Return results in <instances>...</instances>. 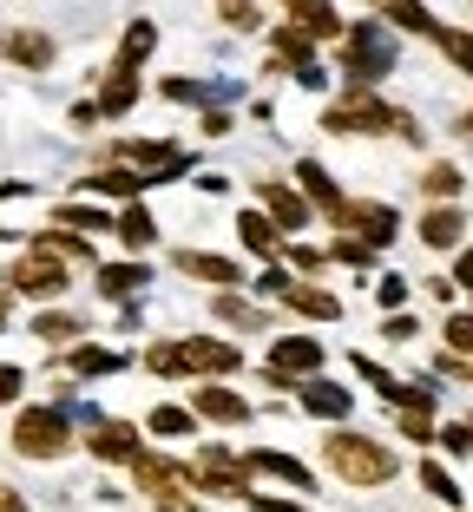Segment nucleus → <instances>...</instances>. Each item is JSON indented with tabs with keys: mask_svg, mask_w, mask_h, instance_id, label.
<instances>
[{
	"mask_svg": "<svg viewBox=\"0 0 473 512\" xmlns=\"http://www.w3.org/2000/svg\"><path fill=\"white\" fill-rule=\"evenodd\" d=\"M322 467L336 473L342 486H388L401 473V453L388 440H368L355 427H336V434L322 440Z\"/></svg>",
	"mask_w": 473,
	"mask_h": 512,
	"instance_id": "obj_1",
	"label": "nucleus"
},
{
	"mask_svg": "<svg viewBox=\"0 0 473 512\" xmlns=\"http://www.w3.org/2000/svg\"><path fill=\"white\" fill-rule=\"evenodd\" d=\"M322 132H336V138H382V132H395V138H408V145H421V125L408 119V112H395L388 99H375V86H349L336 99V106L322 112Z\"/></svg>",
	"mask_w": 473,
	"mask_h": 512,
	"instance_id": "obj_2",
	"label": "nucleus"
},
{
	"mask_svg": "<svg viewBox=\"0 0 473 512\" xmlns=\"http://www.w3.org/2000/svg\"><path fill=\"white\" fill-rule=\"evenodd\" d=\"M145 368L152 375H237L244 368V348L217 342V335H171V342L145 348Z\"/></svg>",
	"mask_w": 473,
	"mask_h": 512,
	"instance_id": "obj_3",
	"label": "nucleus"
},
{
	"mask_svg": "<svg viewBox=\"0 0 473 512\" xmlns=\"http://www.w3.org/2000/svg\"><path fill=\"white\" fill-rule=\"evenodd\" d=\"M336 60H342L349 86H382L395 73V33H388V20H349Z\"/></svg>",
	"mask_w": 473,
	"mask_h": 512,
	"instance_id": "obj_4",
	"label": "nucleus"
},
{
	"mask_svg": "<svg viewBox=\"0 0 473 512\" xmlns=\"http://www.w3.org/2000/svg\"><path fill=\"white\" fill-rule=\"evenodd\" d=\"M73 414H66L60 401L53 407H27L14 421V447L27 453V460H60V453H73Z\"/></svg>",
	"mask_w": 473,
	"mask_h": 512,
	"instance_id": "obj_5",
	"label": "nucleus"
},
{
	"mask_svg": "<svg viewBox=\"0 0 473 512\" xmlns=\"http://www.w3.org/2000/svg\"><path fill=\"white\" fill-rule=\"evenodd\" d=\"M198 493H224V499H250V453H230V447H204L198 460Z\"/></svg>",
	"mask_w": 473,
	"mask_h": 512,
	"instance_id": "obj_6",
	"label": "nucleus"
},
{
	"mask_svg": "<svg viewBox=\"0 0 473 512\" xmlns=\"http://www.w3.org/2000/svg\"><path fill=\"white\" fill-rule=\"evenodd\" d=\"M7 283H14L20 296H33V302H60L66 289H73V276H66V263L53 250H27L14 270H7Z\"/></svg>",
	"mask_w": 473,
	"mask_h": 512,
	"instance_id": "obj_7",
	"label": "nucleus"
},
{
	"mask_svg": "<svg viewBox=\"0 0 473 512\" xmlns=\"http://www.w3.org/2000/svg\"><path fill=\"white\" fill-rule=\"evenodd\" d=\"M132 473H138V493H152V499L198 493V467H191V460H165V453H138V460H132Z\"/></svg>",
	"mask_w": 473,
	"mask_h": 512,
	"instance_id": "obj_8",
	"label": "nucleus"
},
{
	"mask_svg": "<svg viewBox=\"0 0 473 512\" xmlns=\"http://www.w3.org/2000/svg\"><path fill=\"white\" fill-rule=\"evenodd\" d=\"M336 230H355V237H368L375 250H382V243H395V237H401V217H395V204H375V197H349V204H342V217H336Z\"/></svg>",
	"mask_w": 473,
	"mask_h": 512,
	"instance_id": "obj_9",
	"label": "nucleus"
},
{
	"mask_svg": "<svg viewBox=\"0 0 473 512\" xmlns=\"http://www.w3.org/2000/svg\"><path fill=\"white\" fill-rule=\"evenodd\" d=\"M257 197H263V211L290 230V237L316 224V204H309V191H296V184H283V178H257Z\"/></svg>",
	"mask_w": 473,
	"mask_h": 512,
	"instance_id": "obj_10",
	"label": "nucleus"
},
{
	"mask_svg": "<svg viewBox=\"0 0 473 512\" xmlns=\"http://www.w3.org/2000/svg\"><path fill=\"white\" fill-rule=\"evenodd\" d=\"M152 171H138V165H125V158H119V165H99V171H92V178H79V191H99V197H125V204H132V197H145V191H152Z\"/></svg>",
	"mask_w": 473,
	"mask_h": 512,
	"instance_id": "obj_11",
	"label": "nucleus"
},
{
	"mask_svg": "<svg viewBox=\"0 0 473 512\" xmlns=\"http://www.w3.org/2000/svg\"><path fill=\"white\" fill-rule=\"evenodd\" d=\"M0 53H7V66H20V73H46L53 66V40L33 27H7L0 33Z\"/></svg>",
	"mask_w": 473,
	"mask_h": 512,
	"instance_id": "obj_12",
	"label": "nucleus"
},
{
	"mask_svg": "<svg viewBox=\"0 0 473 512\" xmlns=\"http://www.w3.org/2000/svg\"><path fill=\"white\" fill-rule=\"evenodd\" d=\"M237 237H244V250H250V256L276 263V256H283V243H290V230L276 224L270 211H244V217H237Z\"/></svg>",
	"mask_w": 473,
	"mask_h": 512,
	"instance_id": "obj_13",
	"label": "nucleus"
},
{
	"mask_svg": "<svg viewBox=\"0 0 473 512\" xmlns=\"http://www.w3.org/2000/svg\"><path fill=\"white\" fill-rule=\"evenodd\" d=\"M171 270H178V276H198V283H211V289L244 283V270H237L230 256H211V250H178V256H171Z\"/></svg>",
	"mask_w": 473,
	"mask_h": 512,
	"instance_id": "obj_14",
	"label": "nucleus"
},
{
	"mask_svg": "<svg viewBox=\"0 0 473 512\" xmlns=\"http://www.w3.org/2000/svg\"><path fill=\"white\" fill-rule=\"evenodd\" d=\"M276 7H283L296 27H309L316 40H342V33H349V20L336 14V0H276Z\"/></svg>",
	"mask_w": 473,
	"mask_h": 512,
	"instance_id": "obj_15",
	"label": "nucleus"
},
{
	"mask_svg": "<svg viewBox=\"0 0 473 512\" xmlns=\"http://www.w3.org/2000/svg\"><path fill=\"white\" fill-rule=\"evenodd\" d=\"M191 407H198L204 421H217V427H244L250 421V401L237 388H191Z\"/></svg>",
	"mask_w": 473,
	"mask_h": 512,
	"instance_id": "obj_16",
	"label": "nucleus"
},
{
	"mask_svg": "<svg viewBox=\"0 0 473 512\" xmlns=\"http://www.w3.org/2000/svg\"><path fill=\"white\" fill-rule=\"evenodd\" d=\"M296 178H303L309 204H316V211L329 217V224H336V217H342V204H349V197L336 191V178H329V165H316V158H296Z\"/></svg>",
	"mask_w": 473,
	"mask_h": 512,
	"instance_id": "obj_17",
	"label": "nucleus"
},
{
	"mask_svg": "<svg viewBox=\"0 0 473 512\" xmlns=\"http://www.w3.org/2000/svg\"><path fill=\"white\" fill-rule=\"evenodd\" d=\"M250 467H257V473H270V480H283V486H290V493H316V473H309L303 460H296V453L257 447V453H250Z\"/></svg>",
	"mask_w": 473,
	"mask_h": 512,
	"instance_id": "obj_18",
	"label": "nucleus"
},
{
	"mask_svg": "<svg viewBox=\"0 0 473 512\" xmlns=\"http://www.w3.org/2000/svg\"><path fill=\"white\" fill-rule=\"evenodd\" d=\"M368 7H375L388 27H401V33H421V40H434V33H441V20L428 14V0H368Z\"/></svg>",
	"mask_w": 473,
	"mask_h": 512,
	"instance_id": "obj_19",
	"label": "nucleus"
},
{
	"mask_svg": "<svg viewBox=\"0 0 473 512\" xmlns=\"http://www.w3.org/2000/svg\"><path fill=\"white\" fill-rule=\"evenodd\" d=\"M460 237H467V211H460V204H434V211L421 217V243H428V250H460Z\"/></svg>",
	"mask_w": 473,
	"mask_h": 512,
	"instance_id": "obj_20",
	"label": "nucleus"
},
{
	"mask_svg": "<svg viewBox=\"0 0 473 512\" xmlns=\"http://www.w3.org/2000/svg\"><path fill=\"white\" fill-rule=\"evenodd\" d=\"M86 453H99V460H138V427L132 421H99L92 427V440H86Z\"/></svg>",
	"mask_w": 473,
	"mask_h": 512,
	"instance_id": "obj_21",
	"label": "nucleus"
},
{
	"mask_svg": "<svg viewBox=\"0 0 473 512\" xmlns=\"http://www.w3.org/2000/svg\"><path fill=\"white\" fill-rule=\"evenodd\" d=\"M276 302H283L290 316H309V322H336V316H342V302L329 296V289H316V283H290Z\"/></svg>",
	"mask_w": 473,
	"mask_h": 512,
	"instance_id": "obj_22",
	"label": "nucleus"
},
{
	"mask_svg": "<svg viewBox=\"0 0 473 512\" xmlns=\"http://www.w3.org/2000/svg\"><path fill=\"white\" fill-rule=\"evenodd\" d=\"M296 401H303L316 421H349V388H336V381H303Z\"/></svg>",
	"mask_w": 473,
	"mask_h": 512,
	"instance_id": "obj_23",
	"label": "nucleus"
},
{
	"mask_svg": "<svg viewBox=\"0 0 473 512\" xmlns=\"http://www.w3.org/2000/svg\"><path fill=\"white\" fill-rule=\"evenodd\" d=\"M145 283H152L145 263H99V296H112V302H132Z\"/></svg>",
	"mask_w": 473,
	"mask_h": 512,
	"instance_id": "obj_24",
	"label": "nucleus"
},
{
	"mask_svg": "<svg viewBox=\"0 0 473 512\" xmlns=\"http://www.w3.org/2000/svg\"><path fill=\"white\" fill-rule=\"evenodd\" d=\"M276 368H283V375H316L322 342H309V335H276Z\"/></svg>",
	"mask_w": 473,
	"mask_h": 512,
	"instance_id": "obj_25",
	"label": "nucleus"
},
{
	"mask_svg": "<svg viewBox=\"0 0 473 512\" xmlns=\"http://www.w3.org/2000/svg\"><path fill=\"white\" fill-rule=\"evenodd\" d=\"M270 40H276V60H283V66H316V33H309V27H296V20H283V27H276L270 33Z\"/></svg>",
	"mask_w": 473,
	"mask_h": 512,
	"instance_id": "obj_26",
	"label": "nucleus"
},
{
	"mask_svg": "<svg viewBox=\"0 0 473 512\" xmlns=\"http://www.w3.org/2000/svg\"><path fill=\"white\" fill-rule=\"evenodd\" d=\"M99 106H106V119H125V112L138 106V73H132V66H112V73H106Z\"/></svg>",
	"mask_w": 473,
	"mask_h": 512,
	"instance_id": "obj_27",
	"label": "nucleus"
},
{
	"mask_svg": "<svg viewBox=\"0 0 473 512\" xmlns=\"http://www.w3.org/2000/svg\"><path fill=\"white\" fill-rule=\"evenodd\" d=\"M33 250H53V256H66V263H86V270H92V237H86V230L53 224V230H40V237H33Z\"/></svg>",
	"mask_w": 473,
	"mask_h": 512,
	"instance_id": "obj_28",
	"label": "nucleus"
},
{
	"mask_svg": "<svg viewBox=\"0 0 473 512\" xmlns=\"http://www.w3.org/2000/svg\"><path fill=\"white\" fill-rule=\"evenodd\" d=\"M119 243H125V250H152V243H158V224H152V211H145L138 197L119 211Z\"/></svg>",
	"mask_w": 473,
	"mask_h": 512,
	"instance_id": "obj_29",
	"label": "nucleus"
},
{
	"mask_svg": "<svg viewBox=\"0 0 473 512\" xmlns=\"http://www.w3.org/2000/svg\"><path fill=\"white\" fill-rule=\"evenodd\" d=\"M460 184H467V171L447 165V158H434V165L421 171V191H428L434 204H460Z\"/></svg>",
	"mask_w": 473,
	"mask_h": 512,
	"instance_id": "obj_30",
	"label": "nucleus"
},
{
	"mask_svg": "<svg viewBox=\"0 0 473 512\" xmlns=\"http://www.w3.org/2000/svg\"><path fill=\"white\" fill-rule=\"evenodd\" d=\"M152 46H158V27H152V20H132V27H125V40H119V60H112V66H132V73H138V66L152 60Z\"/></svg>",
	"mask_w": 473,
	"mask_h": 512,
	"instance_id": "obj_31",
	"label": "nucleus"
},
{
	"mask_svg": "<svg viewBox=\"0 0 473 512\" xmlns=\"http://www.w3.org/2000/svg\"><path fill=\"white\" fill-rule=\"evenodd\" d=\"M191 421H198V407H152V414H145V434L184 440V434H191Z\"/></svg>",
	"mask_w": 473,
	"mask_h": 512,
	"instance_id": "obj_32",
	"label": "nucleus"
},
{
	"mask_svg": "<svg viewBox=\"0 0 473 512\" xmlns=\"http://www.w3.org/2000/svg\"><path fill=\"white\" fill-rule=\"evenodd\" d=\"M395 427H401V440H414V447H441V434H434V407H395Z\"/></svg>",
	"mask_w": 473,
	"mask_h": 512,
	"instance_id": "obj_33",
	"label": "nucleus"
},
{
	"mask_svg": "<svg viewBox=\"0 0 473 512\" xmlns=\"http://www.w3.org/2000/svg\"><path fill=\"white\" fill-rule=\"evenodd\" d=\"M33 335H40V342H53V348H73L79 335H86V322H79V316H60V309H53V316H33Z\"/></svg>",
	"mask_w": 473,
	"mask_h": 512,
	"instance_id": "obj_34",
	"label": "nucleus"
},
{
	"mask_svg": "<svg viewBox=\"0 0 473 512\" xmlns=\"http://www.w3.org/2000/svg\"><path fill=\"white\" fill-rule=\"evenodd\" d=\"M434 46L447 53V66H454V73L473 79V33L467 27H441V33H434Z\"/></svg>",
	"mask_w": 473,
	"mask_h": 512,
	"instance_id": "obj_35",
	"label": "nucleus"
},
{
	"mask_svg": "<svg viewBox=\"0 0 473 512\" xmlns=\"http://www.w3.org/2000/svg\"><path fill=\"white\" fill-rule=\"evenodd\" d=\"M53 224H66V230H119V217H106V211H92V204H60V211H53Z\"/></svg>",
	"mask_w": 473,
	"mask_h": 512,
	"instance_id": "obj_36",
	"label": "nucleus"
},
{
	"mask_svg": "<svg viewBox=\"0 0 473 512\" xmlns=\"http://www.w3.org/2000/svg\"><path fill=\"white\" fill-rule=\"evenodd\" d=\"M421 486H428V493L441 499V506H460V480L441 467V460H421Z\"/></svg>",
	"mask_w": 473,
	"mask_h": 512,
	"instance_id": "obj_37",
	"label": "nucleus"
},
{
	"mask_svg": "<svg viewBox=\"0 0 473 512\" xmlns=\"http://www.w3.org/2000/svg\"><path fill=\"white\" fill-rule=\"evenodd\" d=\"M165 99H178V106H211V99H224V86H204V79H165Z\"/></svg>",
	"mask_w": 473,
	"mask_h": 512,
	"instance_id": "obj_38",
	"label": "nucleus"
},
{
	"mask_svg": "<svg viewBox=\"0 0 473 512\" xmlns=\"http://www.w3.org/2000/svg\"><path fill=\"white\" fill-rule=\"evenodd\" d=\"M112 368H125V355H112V348H73V375H112Z\"/></svg>",
	"mask_w": 473,
	"mask_h": 512,
	"instance_id": "obj_39",
	"label": "nucleus"
},
{
	"mask_svg": "<svg viewBox=\"0 0 473 512\" xmlns=\"http://www.w3.org/2000/svg\"><path fill=\"white\" fill-rule=\"evenodd\" d=\"M329 256H336V263H349V270H368V263H375V243H368V237H355V230H342Z\"/></svg>",
	"mask_w": 473,
	"mask_h": 512,
	"instance_id": "obj_40",
	"label": "nucleus"
},
{
	"mask_svg": "<svg viewBox=\"0 0 473 512\" xmlns=\"http://www.w3.org/2000/svg\"><path fill=\"white\" fill-rule=\"evenodd\" d=\"M217 316H224L230 329H263V316H257V309H250V302H237V296H230V289H217Z\"/></svg>",
	"mask_w": 473,
	"mask_h": 512,
	"instance_id": "obj_41",
	"label": "nucleus"
},
{
	"mask_svg": "<svg viewBox=\"0 0 473 512\" xmlns=\"http://www.w3.org/2000/svg\"><path fill=\"white\" fill-rule=\"evenodd\" d=\"M217 20H224L230 33H257L263 14H257V0H237V7H217Z\"/></svg>",
	"mask_w": 473,
	"mask_h": 512,
	"instance_id": "obj_42",
	"label": "nucleus"
},
{
	"mask_svg": "<svg viewBox=\"0 0 473 512\" xmlns=\"http://www.w3.org/2000/svg\"><path fill=\"white\" fill-rule=\"evenodd\" d=\"M441 453L467 460V453H473V421H447V427H441Z\"/></svg>",
	"mask_w": 473,
	"mask_h": 512,
	"instance_id": "obj_43",
	"label": "nucleus"
},
{
	"mask_svg": "<svg viewBox=\"0 0 473 512\" xmlns=\"http://www.w3.org/2000/svg\"><path fill=\"white\" fill-rule=\"evenodd\" d=\"M447 348H460V355H473V316H447Z\"/></svg>",
	"mask_w": 473,
	"mask_h": 512,
	"instance_id": "obj_44",
	"label": "nucleus"
},
{
	"mask_svg": "<svg viewBox=\"0 0 473 512\" xmlns=\"http://www.w3.org/2000/svg\"><path fill=\"white\" fill-rule=\"evenodd\" d=\"M375 296H382V309H408V283H401V276H382Z\"/></svg>",
	"mask_w": 473,
	"mask_h": 512,
	"instance_id": "obj_45",
	"label": "nucleus"
},
{
	"mask_svg": "<svg viewBox=\"0 0 473 512\" xmlns=\"http://www.w3.org/2000/svg\"><path fill=\"white\" fill-rule=\"evenodd\" d=\"M283 256H290V263H296V270H303V276H316V270H322V250H303V243H296V237L283 243Z\"/></svg>",
	"mask_w": 473,
	"mask_h": 512,
	"instance_id": "obj_46",
	"label": "nucleus"
},
{
	"mask_svg": "<svg viewBox=\"0 0 473 512\" xmlns=\"http://www.w3.org/2000/svg\"><path fill=\"white\" fill-rule=\"evenodd\" d=\"M382 335H388V342H408V335H421V329H414V316H408V309H388Z\"/></svg>",
	"mask_w": 473,
	"mask_h": 512,
	"instance_id": "obj_47",
	"label": "nucleus"
},
{
	"mask_svg": "<svg viewBox=\"0 0 473 512\" xmlns=\"http://www.w3.org/2000/svg\"><path fill=\"white\" fill-rule=\"evenodd\" d=\"M99 119H106V106H99V99H79V106H73V125H79V132H92Z\"/></svg>",
	"mask_w": 473,
	"mask_h": 512,
	"instance_id": "obj_48",
	"label": "nucleus"
},
{
	"mask_svg": "<svg viewBox=\"0 0 473 512\" xmlns=\"http://www.w3.org/2000/svg\"><path fill=\"white\" fill-rule=\"evenodd\" d=\"M244 506H257V512H303V493H296V499H263V493H250Z\"/></svg>",
	"mask_w": 473,
	"mask_h": 512,
	"instance_id": "obj_49",
	"label": "nucleus"
},
{
	"mask_svg": "<svg viewBox=\"0 0 473 512\" xmlns=\"http://www.w3.org/2000/svg\"><path fill=\"white\" fill-rule=\"evenodd\" d=\"M198 125H204V138H224V132H230V125H237V119H230V112H224V106H211V112H204V119H198Z\"/></svg>",
	"mask_w": 473,
	"mask_h": 512,
	"instance_id": "obj_50",
	"label": "nucleus"
},
{
	"mask_svg": "<svg viewBox=\"0 0 473 512\" xmlns=\"http://www.w3.org/2000/svg\"><path fill=\"white\" fill-rule=\"evenodd\" d=\"M257 289H263V296H283V289H290V276H283V270H276V263H270V270L257 276Z\"/></svg>",
	"mask_w": 473,
	"mask_h": 512,
	"instance_id": "obj_51",
	"label": "nucleus"
},
{
	"mask_svg": "<svg viewBox=\"0 0 473 512\" xmlns=\"http://www.w3.org/2000/svg\"><path fill=\"white\" fill-rule=\"evenodd\" d=\"M20 401V368H0V407Z\"/></svg>",
	"mask_w": 473,
	"mask_h": 512,
	"instance_id": "obj_52",
	"label": "nucleus"
},
{
	"mask_svg": "<svg viewBox=\"0 0 473 512\" xmlns=\"http://www.w3.org/2000/svg\"><path fill=\"white\" fill-rule=\"evenodd\" d=\"M0 512H27V493L20 486H0Z\"/></svg>",
	"mask_w": 473,
	"mask_h": 512,
	"instance_id": "obj_53",
	"label": "nucleus"
},
{
	"mask_svg": "<svg viewBox=\"0 0 473 512\" xmlns=\"http://www.w3.org/2000/svg\"><path fill=\"white\" fill-rule=\"evenodd\" d=\"M454 283H467V289H473V250H460V256H454Z\"/></svg>",
	"mask_w": 473,
	"mask_h": 512,
	"instance_id": "obj_54",
	"label": "nucleus"
},
{
	"mask_svg": "<svg viewBox=\"0 0 473 512\" xmlns=\"http://www.w3.org/2000/svg\"><path fill=\"white\" fill-rule=\"evenodd\" d=\"M14 296H20V289H14V283L0 289V329H7V316H14Z\"/></svg>",
	"mask_w": 473,
	"mask_h": 512,
	"instance_id": "obj_55",
	"label": "nucleus"
},
{
	"mask_svg": "<svg viewBox=\"0 0 473 512\" xmlns=\"http://www.w3.org/2000/svg\"><path fill=\"white\" fill-rule=\"evenodd\" d=\"M460 125H467V132H473V106H467V119H460Z\"/></svg>",
	"mask_w": 473,
	"mask_h": 512,
	"instance_id": "obj_56",
	"label": "nucleus"
},
{
	"mask_svg": "<svg viewBox=\"0 0 473 512\" xmlns=\"http://www.w3.org/2000/svg\"><path fill=\"white\" fill-rule=\"evenodd\" d=\"M217 7H237V0H217Z\"/></svg>",
	"mask_w": 473,
	"mask_h": 512,
	"instance_id": "obj_57",
	"label": "nucleus"
},
{
	"mask_svg": "<svg viewBox=\"0 0 473 512\" xmlns=\"http://www.w3.org/2000/svg\"><path fill=\"white\" fill-rule=\"evenodd\" d=\"M454 512H460V506H454Z\"/></svg>",
	"mask_w": 473,
	"mask_h": 512,
	"instance_id": "obj_58",
	"label": "nucleus"
}]
</instances>
